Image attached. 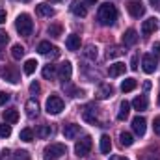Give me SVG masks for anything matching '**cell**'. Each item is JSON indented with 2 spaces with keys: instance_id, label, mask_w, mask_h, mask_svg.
<instances>
[{
  "instance_id": "cell-4",
  "label": "cell",
  "mask_w": 160,
  "mask_h": 160,
  "mask_svg": "<svg viewBox=\"0 0 160 160\" xmlns=\"http://www.w3.org/2000/svg\"><path fill=\"white\" fill-rule=\"evenodd\" d=\"M63 99L60 97V95H50L48 99H47V104H45V108H47V114H52V116H58L62 110H63Z\"/></svg>"
},
{
  "instance_id": "cell-2",
  "label": "cell",
  "mask_w": 160,
  "mask_h": 160,
  "mask_svg": "<svg viewBox=\"0 0 160 160\" xmlns=\"http://www.w3.org/2000/svg\"><path fill=\"white\" fill-rule=\"evenodd\" d=\"M15 28H17V32H19L21 36H30L32 30H34V21H32V17H30L28 13H21V15L17 17V21H15Z\"/></svg>"
},
{
  "instance_id": "cell-18",
  "label": "cell",
  "mask_w": 160,
  "mask_h": 160,
  "mask_svg": "<svg viewBox=\"0 0 160 160\" xmlns=\"http://www.w3.org/2000/svg\"><path fill=\"white\" fill-rule=\"evenodd\" d=\"M36 13H38L39 17H52V15H54V9H52L48 4L43 2V4H38V6H36Z\"/></svg>"
},
{
  "instance_id": "cell-25",
  "label": "cell",
  "mask_w": 160,
  "mask_h": 160,
  "mask_svg": "<svg viewBox=\"0 0 160 160\" xmlns=\"http://www.w3.org/2000/svg\"><path fill=\"white\" fill-rule=\"evenodd\" d=\"M52 134V128H50V125H39L38 127V130H36V136L41 138V140H45V138H48Z\"/></svg>"
},
{
  "instance_id": "cell-10",
  "label": "cell",
  "mask_w": 160,
  "mask_h": 160,
  "mask_svg": "<svg viewBox=\"0 0 160 160\" xmlns=\"http://www.w3.org/2000/svg\"><path fill=\"white\" fill-rule=\"evenodd\" d=\"M38 52L43 54V56H52V58H56V56L60 54V50H58L54 45H50L48 41H41L39 45H38Z\"/></svg>"
},
{
  "instance_id": "cell-28",
  "label": "cell",
  "mask_w": 160,
  "mask_h": 160,
  "mask_svg": "<svg viewBox=\"0 0 160 160\" xmlns=\"http://www.w3.org/2000/svg\"><path fill=\"white\" fill-rule=\"evenodd\" d=\"M128 112H130V104L127 102V101H123L119 106V114H118V119L119 121H125L128 118Z\"/></svg>"
},
{
  "instance_id": "cell-16",
  "label": "cell",
  "mask_w": 160,
  "mask_h": 160,
  "mask_svg": "<svg viewBox=\"0 0 160 160\" xmlns=\"http://www.w3.org/2000/svg\"><path fill=\"white\" fill-rule=\"evenodd\" d=\"M125 71H127V65H125V63H121V62H118V63H114V65H110V67H108V75H110L112 78L121 77Z\"/></svg>"
},
{
  "instance_id": "cell-3",
  "label": "cell",
  "mask_w": 160,
  "mask_h": 160,
  "mask_svg": "<svg viewBox=\"0 0 160 160\" xmlns=\"http://www.w3.org/2000/svg\"><path fill=\"white\" fill-rule=\"evenodd\" d=\"M45 160H58L63 155H67V147L63 143H50L45 147Z\"/></svg>"
},
{
  "instance_id": "cell-26",
  "label": "cell",
  "mask_w": 160,
  "mask_h": 160,
  "mask_svg": "<svg viewBox=\"0 0 160 160\" xmlns=\"http://www.w3.org/2000/svg\"><path fill=\"white\" fill-rule=\"evenodd\" d=\"M147 104H149V102H147V99H145L143 95H142V97H136V99L132 101V106H134L138 112H142V110H147Z\"/></svg>"
},
{
  "instance_id": "cell-1",
  "label": "cell",
  "mask_w": 160,
  "mask_h": 160,
  "mask_svg": "<svg viewBox=\"0 0 160 160\" xmlns=\"http://www.w3.org/2000/svg\"><path fill=\"white\" fill-rule=\"evenodd\" d=\"M116 21H118V8L114 4H110V2L101 4V8H99V22L102 26H112Z\"/></svg>"
},
{
  "instance_id": "cell-30",
  "label": "cell",
  "mask_w": 160,
  "mask_h": 160,
  "mask_svg": "<svg viewBox=\"0 0 160 160\" xmlns=\"http://www.w3.org/2000/svg\"><path fill=\"white\" fill-rule=\"evenodd\" d=\"M24 52H26V50H24V47H22V45H19V43H17V45H13V48H11V56H13V60H21V58L24 56Z\"/></svg>"
},
{
  "instance_id": "cell-44",
  "label": "cell",
  "mask_w": 160,
  "mask_h": 160,
  "mask_svg": "<svg viewBox=\"0 0 160 160\" xmlns=\"http://www.w3.org/2000/svg\"><path fill=\"white\" fill-rule=\"evenodd\" d=\"M153 128H155V134H158V136H160V118H155Z\"/></svg>"
},
{
  "instance_id": "cell-43",
  "label": "cell",
  "mask_w": 160,
  "mask_h": 160,
  "mask_svg": "<svg viewBox=\"0 0 160 160\" xmlns=\"http://www.w3.org/2000/svg\"><path fill=\"white\" fill-rule=\"evenodd\" d=\"M8 41H9V36H8V32L0 30V45H4V43H8Z\"/></svg>"
},
{
  "instance_id": "cell-12",
  "label": "cell",
  "mask_w": 160,
  "mask_h": 160,
  "mask_svg": "<svg viewBox=\"0 0 160 160\" xmlns=\"http://www.w3.org/2000/svg\"><path fill=\"white\" fill-rule=\"evenodd\" d=\"M121 41H123L125 47H132V45H136V43H138V32H136L134 28H128V30L123 34Z\"/></svg>"
},
{
  "instance_id": "cell-36",
  "label": "cell",
  "mask_w": 160,
  "mask_h": 160,
  "mask_svg": "<svg viewBox=\"0 0 160 160\" xmlns=\"http://www.w3.org/2000/svg\"><path fill=\"white\" fill-rule=\"evenodd\" d=\"M9 134H11V125H6V123L0 125V136L2 138H8Z\"/></svg>"
},
{
  "instance_id": "cell-53",
  "label": "cell",
  "mask_w": 160,
  "mask_h": 160,
  "mask_svg": "<svg viewBox=\"0 0 160 160\" xmlns=\"http://www.w3.org/2000/svg\"><path fill=\"white\" fill-rule=\"evenodd\" d=\"M52 2H60V0H52Z\"/></svg>"
},
{
  "instance_id": "cell-52",
  "label": "cell",
  "mask_w": 160,
  "mask_h": 160,
  "mask_svg": "<svg viewBox=\"0 0 160 160\" xmlns=\"http://www.w3.org/2000/svg\"><path fill=\"white\" fill-rule=\"evenodd\" d=\"M158 104H160V95H158Z\"/></svg>"
},
{
  "instance_id": "cell-38",
  "label": "cell",
  "mask_w": 160,
  "mask_h": 160,
  "mask_svg": "<svg viewBox=\"0 0 160 160\" xmlns=\"http://www.w3.org/2000/svg\"><path fill=\"white\" fill-rule=\"evenodd\" d=\"M123 54V50H121L119 47H112V48H108V58H118Z\"/></svg>"
},
{
  "instance_id": "cell-49",
  "label": "cell",
  "mask_w": 160,
  "mask_h": 160,
  "mask_svg": "<svg viewBox=\"0 0 160 160\" xmlns=\"http://www.w3.org/2000/svg\"><path fill=\"white\" fill-rule=\"evenodd\" d=\"M143 88L145 89H151V82H143Z\"/></svg>"
},
{
  "instance_id": "cell-34",
  "label": "cell",
  "mask_w": 160,
  "mask_h": 160,
  "mask_svg": "<svg viewBox=\"0 0 160 160\" xmlns=\"http://www.w3.org/2000/svg\"><path fill=\"white\" fill-rule=\"evenodd\" d=\"M19 138H21L22 142H32V140H34V130H32V128H22L21 134H19Z\"/></svg>"
},
{
  "instance_id": "cell-29",
  "label": "cell",
  "mask_w": 160,
  "mask_h": 160,
  "mask_svg": "<svg viewBox=\"0 0 160 160\" xmlns=\"http://www.w3.org/2000/svg\"><path fill=\"white\" fill-rule=\"evenodd\" d=\"M54 77H56V65H45L43 67V78L52 80Z\"/></svg>"
},
{
  "instance_id": "cell-20",
  "label": "cell",
  "mask_w": 160,
  "mask_h": 160,
  "mask_svg": "<svg viewBox=\"0 0 160 160\" xmlns=\"http://www.w3.org/2000/svg\"><path fill=\"white\" fill-rule=\"evenodd\" d=\"M71 11H73L77 17H86V13H88V9H86L84 2H80V0H75V2L71 4Z\"/></svg>"
},
{
  "instance_id": "cell-5",
  "label": "cell",
  "mask_w": 160,
  "mask_h": 160,
  "mask_svg": "<svg viewBox=\"0 0 160 160\" xmlns=\"http://www.w3.org/2000/svg\"><path fill=\"white\" fill-rule=\"evenodd\" d=\"M91 147H93L91 138H89V136H84L80 142H77V145H75V153H77L78 157H88L89 151H91Z\"/></svg>"
},
{
  "instance_id": "cell-42",
  "label": "cell",
  "mask_w": 160,
  "mask_h": 160,
  "mask_svg": "<svg viewBox=\"0 0 160 160\" xmlns=\"http://www.w3.org/2000/svg\"><path fill=\"white\" fill-rule=\"evenodd\" d=\"M138 60H140V58H138V54H134V56H132V60H130V69H132V71H136V69H138Z\"/></svg>"
},
{
  "instance_id": "cell-48",
  "label": "cell",
  "mask_w": 160,
  "mask_h": 160,
  "mask_svg": "<svg viewBox=\"0 0 160 160\" xmlns=\"http://www.w3.org/2000/svg\"><path fill=\"white\" fill-rule=\"evenodd\" d=\"M99 0H84V4H88V6H95Z\"/></svg>"
},
{
  "instance_id": "cell-54",
  "label": "cell",
  "mask_w": 160,
  "mask_h": 160,
  "mask_svg": "<svg viewBox=\"0 0 160 160\" xmlns=\"http://www.w3.org/2000/svg\"><path fill=\"white\" fill-rule=\"evenodd\" d=\"M22 2H30V0H22Z\"/></svg>"
},
{
  "instance_id": "cell-40",
  "label": "cell",
  "mask_w": 160,
  "mask_h": 160,
  "mask_svg": "<svg viewBox=\"0 0 160 160\" xmlns=\"http://www.w3.org/2000/svg\"><path fill=\"white\" fill-rule=\"evenodd\" d=\"M8 101H9V93H6V91H0V106H4Z\"/></svg>"
},
{
  "instance_id": "cell-22",
  "label": "cell",
  "mask_w": 160,
  "mask_h": 160,
  "mask_svg": "<svg viewBox=\"0 0 160 160\" xmlns=\"http://www.w3.org/2000/svg\"><path fill=\"white\" fill-rule=\"evenodd\" d=\"M114 95V88L110 86V84H102L101 88H99V91H97V97L99 99H108V97H112Z\"/></svg>"
},
{
  "instance_id": "cell-17",
  "label": "cell",
  "mask_w": 160,
  "mask_h": 160,
  "mask_svg": "<svg viewBox=\"0 0 160 160\" xmlns=\"http://www.w3.org/2000/svg\"><path fill=\"white\" fill-rule=\"evenodd\" d=\"M65 47H67V50H78L80 48V36H77V34L67 36V39H65Z\"/></svg>"
},
{
  "instance_id": "cell-19",
  "label": "cell",
  "mask_w": 160,
  "mask_h": 160,
  "mask_svg": "<svg viewBox=\"0 0 160 160\" xmlns=\"http://www.w3.org/2000/svg\"><path fill=\"white\" fill-rule=\"evenodd\" d=\"M4 121L9 123V125L17 123V121H19V112H17V108H8V110H4Z\"/></svg>"
},
{
  "instance_id": "cell-6",
  "label": "cell",
  "mask_w": 160,
  "mask_h": 160,
  "mask_svg": "<svg viewBox=\"0 0 160 160\" xmlns=\"http://www.w3.org/2000/svg\"><path fill=\"white\" fill-rule=\"evenodd\" d=\"M127 11L132 15V17H142L143 13H145V6H143V2L142 0H128L127 2Z\"/></svg>"
},
{
  "instance_id": "cell-13",
  "label": "cell",
  "mask_w": 160,
  "mask_h": 160,
  "mask_svg": "<svg viewBox=\"0 0 160 160\" xmlns=\"http://www.w3.org/2000/svg\"><path fill=\"white\" fill-rule=\"evenodd\" d=\"M78 134H80V125L69 123V125L63 127V136H65L67 140H73V138H77Z\"/></svg>"
},
{
  "instance_id": "cell-55",
  "label": "cell",
  "mask_w": 160,
  "mask_h": 160,
  "mask_svg": "<svg viewBox=\"0 0 160 160\" xmlns=\"http://www.w3.org/2000/svg\"><path fill=\"white\" fill-rule=\"evenodd\" d=\"M0 160H2V158H0Z\"/></svg>"
},
{
  "instance_id": "cell-23",
  "label": "cell",
  "mask_w": 160,
  "mask_h": 160,
  "mask_svg": "<svg viewBox=\"0 0 160 160\" xmlns=\"http://www.w3.org/2000/svg\"><path fill=\"white\" fill-rule=\"evenodd\" d=\"M110 149H112L110 136L102 134V136H101V153H102V155H108V153H110Z\"/></svg>"
},
{
  "instance_id": "cell-21",
  "label": "cell",
  "mask_w": 160,
  "mask_h": 160,
  "mask_svg": "<svg viewBox=\"0 0 160 160\" xmlns=\"http://www.w3.org/2000/svg\"><path fill=\"white\" fill-rule=\"evenodd\" d=\"M26 114H28V118H36L39 114V104H38L36 99H30L26 102Z\"/></svg>"
},
{
  "instance_id": "cell-9",
  "label": "cell",
  "mask_w": 160,
  "mask_h": 160,
  "mask_svg": "<svg viewBox=\"0 0 160 160\" xmlns=\"http://www.w3.org/2000/svg\"><path fill=\"white\" fill-rule=\"evenodd\" d=\"M142 65H143V71H145L147 75H151V73H155V69H157V65H158V60L155 58V54H145V56L142 58Z\"/></svg>"
},
{
  "instance_id": "cell-32",
  "label": "cell",
  "mask_w": 160,
  "mask_h": 160,
  "mask_svg": "<svg viewBox=\"0 0 160 160\" xmlns=\"http://www.w3.org/2000/svg\"><path fill=\"white\" fill-rule=\"evenodd\" d=\"M97 47L95 45H88L86 47V50H84V56L88 58V60H97Z\"/></svg>"
},
{
  "instance_id": "cell-33",
  "label": "cell",
  "mask_w": 160,
  "mask_h": 160,
  "mask_svg": "<svg viewBox=\"0 0 160 160\" xmlns=\"http://www.w3.org/2000/svg\"><path fill=\"white\" fill-rule=\"evenodd\" d=\"M38 65H39V63H38L36 60H26V62H24V73H26V75H32V73L38 69Z\"/></svg>"
},
{
  "instance_id": "cell-51",
  "label": "cell",
  "mask_w": 160,
  "mask_h": 160,
  "mask_svg": "<svg viewBox=\"0 0 160 160\" xmlns=\"http://www.w3.org/2000/svg\"><path fill=\"white\" fill-rule=\"evenodd\" d=\"M2 54H4V52H2V47H0V58H2Z\"/></svg>"
},
{
  "instance_id": "cell-24",
  "label": "cell",
  "mask_w": 160,
  "mask_h": 160,
  "mask_svg": "<svg viewBox=\"0 0 160 160\" xmlns=\"http://www.w3.org/2000/svg\"><path fill=\"white\" fill-rule=\"evenodd\" d=\"M136 86H138L136 78H125L121 82V91H123V93H128V91H132Z\"/></svg>"
},
{
  "instance_id": "cell-27",
  "label": "cell",
  "mask_w": 160,
  "mask_h": 160,
  "mask_svg": "<svg viewBox=\"0 0 160 160\" xmlns=\"http://www.w3.org/2000/svg\"><path fill=\"white\" fill-rule=\"evenodd\" d=\"M119 142L123 147H130L132 143H134V136L130 134V132H121L119 134Z\"/></svg>"
},
{
  "instance_id": "cell-11",
  "label": "cell",
  "mask_w": 160,
  "mask_h": 160,
  "mask_svg": "<svg viewBox=\"0 0 160 160\" xmlns=\"http://www.w3.org/2000/svg\"><path fill=\"white\" fill-rule=\"evenodd\" d=\"M132 130H134L138 136H143L145 130H147V121H145V118L136 116V118L132 119Z\"/></svg>"
},
{
  "instance_id": "cell-39",
  "label": "cell",
  "mask_w": 160,
  "mask_h": 160,
  "mask_svg": "<svg viewBox=\"0 0 160 160\" xmlns=\"http://www.w3.org/2000/svg\"><path fill=\"white\" fill-rule=\"evenodd\" d=\"M140 160H160V155L158 153H145V155H142Z\"/></svg>"
},
{
  "instance_id": "cell-31",
  "label": "cell",
  "mask_w": 160,
  "mask_h": 160,
  "mask_svg": "<svg viewBox=\"0 0 160 160\" xmlns=\"http://www.w3.org/2000/svg\"><path fill=\"white\" fill-rule=\"evenodd\" d=\"M62 30H63V28H62V24L54 22V24H50V26H48V36H50V38H60V36H62Z\"/></svg>"
},
{
  "instance_id": "cell-37",
  "label": "cell",
  "mask_w": 160,
  "mask_h": 160,
  "mask_svg": "<svg viewBox=\"0 0 160 160\" xmlns=\"http://www.w3.org/2000/svg\"><path fill=\"white\" fill-rule=\"evenodd\" d=\"M13 158L15 160H30V155H28V151H17L15 155H13Z\"/></svg>"
},
{
  "instance_id": "cell-46",
  "label": "cell",
  "mask_w": 160,
  "mask_h": 160,
  "mask_svg": "<svg viewBox=\"0 0 160 160\" xmlns=\"http://www.w3.org/2000/svg\"><path fill=\"white\" fill-rule=\"evenodd\" d=\"M4 22H6V11L2 9L0 11V24H4Z\"/></svg>"
},
{
  "instance_id": "cell-35",
  "label": "cell",
  "mask_w": 160,
  "mask_h": 160,
  "mask_svg": "<svg viewBox=\"0 0 160 160\" xmlns=\"http://www.w3.org/2000/svg\"><path fill=\"white\" fill-rule=\"evenodd\" d=\"M63 89L71 95V97H78V95H82V91H80L78 88H75V86H69V84H63Z\"/></svg>"
},
{
  "instance_id": "cell-15",
  "label": "cell",
  "mask_w": 160,
  "mask_h": 160,
  "mask_svg": "<svg viewBox=\"0 0 160 160\" xmlns=\"http://www.w3.org/2000/svg\"><path fill=\"white\" fill-rule=\"evenodd\" d=\"M82 116H84V119L88 121V123H91V125H99V119H97V116H95V110H93V106H91V104H88V106L84 108Z\"/></svg>"
},
{
  "instance_id": "cell-45",
  "label": "cell",
  "mask_w": 160,
  "mask_h": 160,
  "mask_svg": "<svg viewBox=\"0 0 160 160\" xmlns=\"http://www.w3.org/2000/svg\"><path fill=\"white\" fill-rule=\"evenodd\" d=\"M153 54H157V58H160V43L153 45Z\"/></svg>"
},
{
  "instance_id": "cell-41",
  "label": "cell",
  "mask_w": 160,
  "mask_h": 160,
  "mask_svg": "<svg viewBox=\"0 0 160 160\" xmlns=\"http://www.w3.org/2000/svg\"><path fill=\"white\" fill-rule=\"evenodd\" d=\"M30 91H32L34 95H38V93L41 91V86L38 84V82H32V84H30Z\"/></svg>"
},
{
  "instance_id": "cell-47",
  "label": "cell",
  "mask_w": 160,
  "mask_h": 160,
  "mask_svg": "<svg viewBox=\"0 0 160 160\" xmlns=\"http://www.w3.org/2000/svg\"><path fill=\"white\" fill-rule=\"evenodd\" d=\"M110 160H128L127 157H121V155H114V157H110Z\"/></svg>"
},
{
  "instance_id": "cell-7",
  "label": "cell",
  "mask_w": 160,
  "mask_h": 160,
  "mask_svg": "<svg viewBox=\"0 0 160 160\" xmlns=\"http://www.w3.org/2000/svg\"><path fill=\"white\" fill-rule=\"evenodd\" d=\"M0 77L2 78H6L8 82H11V84H17L19 82V71H17V67H13V65H6V67H2L0 69Z\"/></svg>"
},
{
  "instance_id": "cell-50",
  "label": "cell",
  "mask_w": 160,
  "mask_h": 160,
  "mask_svg": "<svg viewBox=\"0 0 160 160\" xmlns=\"http://www.w3.org/2000/svg\"><path fill=\"white\" fill-rule=\"evenodd\" d=\"M153 4H157V8H160V0H151Z\"/></svg>"
},
{
  "instance_id": "cell-8",
  "label": "cell",
  "mask_w": 160,
  "mask_h": 160,
  "mask_svg": "<svg viewBox=\"0 0 160 160\" xmlns=\"http://www.w3.org/2000/svg\"><path fill=\"white\" fill-rule=\"evenodd\" d=\"M56 75H58V78L60 80L67 82V80L71 78V75H73V65H71V62H63V63H60V65L56 67Z\"/></svg>"
},
{
  "instance_id": "cell-14",
  "label": "cell",
  "mask_w": 160,
  "mask_h": 160,
  "mask_svg": "<svg viewBox=\"0 0 160 160\" xmlns=\"http://www.w3.org/2000/svg\"><path fill=\"white\" fill-rule=\"evenodd\" d=\"M155 30H157V19H155V17L143 21V24H142V34H143V36H149V34H153Z\"/></svg>"
}]
</instances>
